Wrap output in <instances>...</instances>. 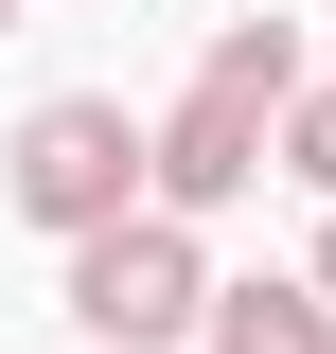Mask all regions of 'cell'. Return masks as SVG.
Returning <instances> with one entry per match:
<instances>
[{
	"label": "cell",
	"mask_w": 336,
	"mask_h": 354,
	"mask_svg": "<svg viewBox=\"0 0 336 354\" xmlns=\"http://www.w3.org/2000/svg\"><path fill=\"white\" fill-rule=\"evenodd\" d=\"M0 177H18V213H36V230H71V248H88V230L142 213V124L106 106V88H53L36 124H18V160H0Z\"/></svg>",
	"instance_id": "cell-1"
},
{
	"label": "cell",
	"mask_w": 336,
	"mask_h": 354,
	"mask_svg": "<svg viewBox=\"0 0 336 354\" xmlns=\"http://www.w3.org/2000/svg\"><path fill=\"white\" fill-rule=\"evenodd\" d=\"M195 301H212V266H195V230H177V213H124V230H88V248H71L88 354H160V337H195Z\"/></svg>",
	"instance_id": "cell-2"
},
{
	"label": "cell",
	"mask_w": 336,
	"mask_h": 354,
	"mask_svg": "<svg viewBox=\"0 0 336 354\" xmlns=\"http://www.w3.org/2000/svg\"><path fill=\"white\" fill-rule=\"evenodd\" d=\"M265 124H283V106H265V88H177V124H142V213H177V230H195V213H230V195H248V177H265Z\"/></svg>",
	"instance_id": "cell-3"
},
{
	"label": "cell",
	"mask_w": 336,
	"mask_h": 354,
	"mask_svg": "<svg viewBox=\"0 0 336 354\" xmlns=\"http://www.w3.org/2000/svg\"><path fill=\"white\" fill-rule=\"evenodd\" d=\"M195 319H212V354H336V319L301 301V283H212Z\"/></svg>",
	"instance_id": "cell-4"
},
{
	"label": "cell",
	"mask_w": 336,
	"mask_h": 354,
	"mask_svg": "<svg viewBox=\"0 0 336 354\" xmlns=\"http://www.w3.org/2000/svg\"><path fill=\"white\" fill-rule=\"evenodd\" d=\"M212 88H265V106H283V88H301V36H283V18H230V36H212Z\"/></svg>",
	"instance_id": "cell-5"
},
{
	"label": "cell",
	"mask_w": 336,
	"mask_h": 354,
	"mask_svg": "<svg viewBox=\"0 0 336 354\" xmlns=\"http://www.w3.org/2000/svg\"><path fill=\"white\" fill-rule=\"evenodd\" d=\"M265 142H283V177L336 195V88H283V124H265Z\"/></svg>",
	"instance_id": "cell-6"
},
{
	"label": "cell",
	"mask_w": 336,
	"mask_h": 354,
	"mask_svg": "<svg viewBox=\"0 0 336 354\" xmlns=\"http://www.w3.org/2000/svg\"><path fill=\"white\" fill-rule=\"evenodd\" d=\"M301 301H319V319H336V230H319V266H301Z\"/></svg>",
	"instance_id": "cell-7"
}]
</instances>
